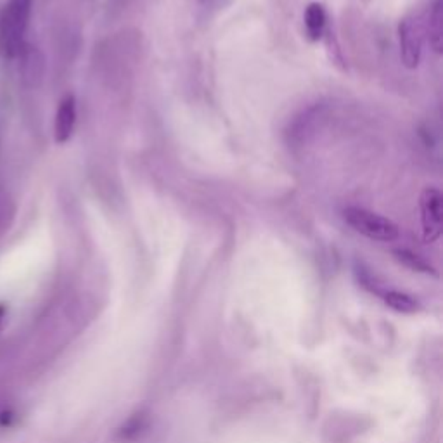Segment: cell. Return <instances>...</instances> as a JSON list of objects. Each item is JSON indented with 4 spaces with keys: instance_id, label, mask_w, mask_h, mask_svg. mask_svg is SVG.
Instances as JSON below:
<instances>
[{
    "instance_id": "cell-6",
    "label": "cell",
    "mask_w": 443,
    "mask_h": 443,
    "mask_svg": "<svg viewBox=\"0 0 443 443\" xmlns=\"http://www.w3.org/2000/svg\"><path fill=\"white\" fill-rule=\"evenodd\" d=\"M327 25V14L326 9H324L322 4L319 2H312L308 4L307 9H305V32H307V37L315 42L322 37L324 29H326Z\"/></svg>"
},
{
    "instance_id": "cell-10",
    "label": "cell",
    "mask_w": 443,
    "mask_h": 443,
    "mask_svg": "<svg viewBox=\"0 0 443 443\" xmlns=\"http://www.w3.org/2000/svg\"><path fill=\"white\" fill-rule=\"evenodd\" d=\"M398 255V258L402 260V262H405V263H411L412 267H414V269H423V270H428V267H426V263L424 262H421V260L418 258V256L416 255H412V253H407V251H398L397 253Z\"/></svg>"
},
{
    "instance_id": "cell-5",
    "label": "cell",
    "mask_w": 443,
    "mask_h": 443,
    "mask_svg": "<svg viewBox=\"0 0 443 443\" xmlns=\"http://www.w3.org/2000/svg\"><path fill=\"white\" fill-rule=\"evenodd\" d=\"M77 125V100L73 95H66L59 103L54 120V139L58 144H65L72 139Z\"/></svg>"
},
{
    "instance_id": "cell-7",
    "label": "cell",
    "mask_w": 443,
    "mask_h": 443,
    "mask_svg": "<svg viewBox=\"0 0 443 443\" xmlns=\"http://www.w3.org/2000/svg\"><path fill=\"white\" fill-rule=\"evenodd\" d=\"M428 42H430L431 49L437 54L443 52V4L442 0H437L431 7L430 18H428L426 26Z\"/></svg>"
},
{
    "instance_id": "cell-8",
    "label": "cell",
    "mask_w": 443,
    "mask_h": 443,
    "mask_svg": "<svg viewBox=\"0 0 443 443\" xmlns=\"http://www.w3.org/2000/svg\"><path fill=\"white\" fill-rule=\"evenodd\" d=\"M23 55V62H21V73H23V80L26 84H37L42 78L44 72V59L40 52L33 47H26L20 52Z\"/></svg>"
},
{
    "instance_id": "cell-2",
    "label": "cell",
    "mask_w": 443,
    "mask_h": 443,
    "mask_svg": "<svg viewBox=\"0 0 443 443\" xmlns=\"http://www.w3.org/2000/svg\"><path fill=\"white\" fill-rule=\"evenodd\" d=\"M343 218L355 232L362 234V236L369 237L372 241L390 243V241H395L400 237V229H398L397 223L390 220V218L383 217V215L366 210V208H345Z\"/></svg>"
},
{
    "instance_id": "cell-3",
    "label": "cell",
    "mask_w": 443,
    "mask_h": 443,
    "mask_svg": "<svg viewBox=\"0 0 443 443\" xmlns=\"http://www.w3.org/2000/svg\"><path fill=\"white\" fill-rule=\"evenodd\" d=\"M419 211L423 239L435 243L440 239L443 230V196L437 187H426L421 192Z\"/></svg>"
},
{
    "instance_id": "cell-1",
    "label": "cell",
    "mask_w": 443,
    "mask_h": 443,
    "mask_svg": "<svg viewBox=\"0 0 443 443\" xmlns=\"http://www.w3.org/2000/svg\"><path fill=\"white\" fill-rule=\"evenodd\" d=\"M29 18V0H11L0 14V51L13 58L23 49Z\"/></svg>"
},
{
    "instance_id": "cell-9",
    "label": "cell",
    "mask_w": 443,
    "mask_h": 443,
    "mask_svg": "<svg viewBox=\"0 0 443 443\" xmlns=\"http://www.w3.org/2000/svg\"><path fill=\"white\" fill-rule=\"evenodd\" d=\"M385 300L390 307L400 312H412V310H416V307H418V303H416L411 296L400 291H388L385 295Z\"/></svg>"
},
{
    "instance_id": "cell-4",
    "label": "cell",
    "mask_w": 443,
    "mask_h": 443,
    "mask_svg": "<svg viewBox=\"0 0 443 443\" xmlns=\"http://www.w3.org/2000/svg\"><path fill=\"white\" fill-rule=\"evenodd\" d=\"M398 39H400V58L405 68L416 70L419 66L423 54V28L418 18L409 16L398 25Z\"/></svg>"
}]
</instances>
